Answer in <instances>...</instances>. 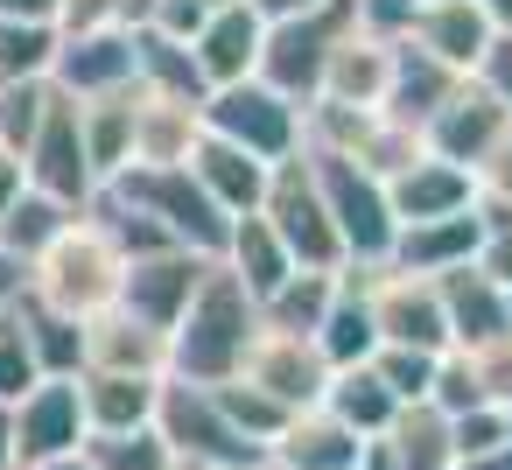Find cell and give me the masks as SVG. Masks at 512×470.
<instances>
[{
  "mask_svg": "<svg viewBox=\"0 0 512 470\" xmlns=\"http://www.w3.org/2000/svg\"><path fill=\"white\" fill-rule=\"evenodd\" d=\"M204 127L225 134V141H239V148H253L260 162H288V155L309 148V134H302V106L281 99L267 78H239V85L204 92Z\"/></svg>",
  "mask_w": 512,
  "mask_h": 470,
  "instance_id": "52a82bcc",
  "label": "cell"
},
{
  "mask_svg": "<svg viewBox=\"0 0 512 470\" xmlns=\"http://www.w3.org/2000/svg\"><path fill=\"white\" fill-rule=\"evenodd\" d=\"M22 470H92V456H85V449H71V456H43V463H22Z\"/></svg>",
  "mask_w": 512,
  "mask_h": 470,
  "instance_id": "680465c9",
  "label": "cell"
},
{
  "mask_svg": "<svg viewBox=\"0 0 512 470\" xmlns=\"http://www.w3.org/2000/svg\"><path fill=\"white\" fill-rule=\"evenodd\" d=\"M22 302H29V260L15 246H0V316L22 309Z\"/></svg>",
  "mask_w": 512,
  "mask_h": 470,
  "instance_id": "681fc988",
  "label": "cell"
},
{
  "mask_svg": "<svg viewBox=\"0 0 512 470\" xmlns=\"http://www.w3.org/2000/svg\"><path fill=\"white\" fill-rule=\"evenodd\" d=\"M358 449H365V435L351 421H337L323 400L316 407H295L281 421V435L267 442V456L281 470H358Z\"/></svg>",
  "mask_w": 512,
  "mask_h": 470,
  "instance_id": "44dd1931",
  "label": "cell"
},
{
  "mask_svg": "<svg viewBox=\"0 0 512 470\" xmlns=\"http://www.w3.org/2000/svg\"><path fill=\"white\" fill-rule=\"evenodd\" d=\"M386 197H393V218L400 225H421V218H449V211L477 204V176L456 169V162H442V155H421V162H407L386 183Z\"/></svg>",
  "mask_w": 512,
  "mask_h": 470,
  "instance_id": "cb8c5ba5",
  "label": "cell"
},
{
  "mask_svg": "<svg viewBox=\"0 0 512 470\" xmlns=\"http://www.w3.org/2000/svg\"><path fill=\"white\" fill-rule=\"evenodd\" d=\"M0 85H8V71H0Z\"/></svg>",
  "mask_w": 512,
  "mask_h": 470,
  "instance_id": "03108f58",
  "label": "cell"
},
{
  "mask_svg": "<svg viewBox=\"0 0 512 470\" xmlns=\"http://www.w3.org/2000/svg\"><path fill=\"white\" fill-rule=\"evenodd\" d=\"M449 428H456V456H463V463L484 456V449H498V442H512V421H505L498 400H477V407L449 414Z\"/></svg>",
  "mask_w": 512,
  "mask_h": 470,
  "instance_id": "7bdbcfd3",
  "label": "cell"
},
{
  "mask_svg": "<svg viewBox=\"0 0 512 470\" xmlns=\"http://www.w3.org/2000/svg\"><path fill=\"white\" fill-rule=\"evenodd\" d=\"M71 218H78L71 204H57V197H43V190L29 183V190L15 197V211L0 218V246H15L22 260H36V253H43V246H50V239L71 225Z\"/></svg>",
  "mask_w": 512,
  "mask_h": 470,
  "instance_id": "d590c367",
  "label": "cell"
},
{
  "mask_svg": "<svg viewBox=\"0 0 512 470\" xmlns=\"http://www.w3.org/2000/svg\"><path fill=\"white\" fill-rule=\"evenodd\" d=\"M309 169H316V190H323V211L344 239V267H386L393 260V239H400V218H393V197L386 183L337 155V148H309Z\"/></svg>",
  "mask_w": 512,
  "mask_h": 470,
  "instance_id": "3957f363",
  "label": "cell"
},
{
  "mask_svg": "<svg viewBox=\"0 0 512 470\" xmlns=\"http://www.w3.org/2000/svg\"><path fill=\"white\" fill-rule=\"evenodd\" d=\"M260 218H267V225L281 232V246L295 253V267H323V274H344V239H337V225H330V211H323V190H316L309 148H302V155H288V162H274Z\"/></svg>",
  "mask_w": 512,
  "mask_h": 470,
  "instance_id": "ba28073f",
  "label": "cell"
},
{
  "mask_svg": "<svg viewBox=\"0 0 512 470\" xmlns=\"http://www.w3.org/2000/svg\"><path fill=\"white\" fill-rule=\"evenodd\" d=\"M505 127H512V113H505L477 78H456L449 99L421 120V141H428V155H442V162H456V169H477V162L498 148Z\"/></svg>",
  "mask_w": 512,
  "mask_h": 470,
  "instance_id": "4fadbf2b",
  "label": "cell"
},
{
  "mask_svg": "<svg viewBox=\"0 0 512 470\" xmlns=\"http://www.w3.org/2000/svg\"><path fill=\"white\" fill-rule=\"evenodd\" d=\"M491 36H498V22L477 8V0H421L414 22H407V43L428 50L435 64H449L456 78H470V71L484 64Z\"/></svg>",
  "mask_w": 512,
  "mask_h": 470,
  "instance_id": "e0dca14e",
  "label": "cell"
},
{
  "mask_svg": "<svg viewBox=\"0 0 512 470\" xmlns=\"http://www.w3.org/2000/svg\"><path fill=\"white\" fill-rule=\"evenodd\" d=\"M127 288V246L113 239V225L99 211H78L36 260H29V295L43 309H64L78 323H92L99 309H113Z\"/></svg>",
  "mask_w": 512,
  "mask_h": 470,
  "instance_id": "7a4b0ae2",
  "label": "cell"
},
{
  "mask_svg": "<svg viewBox=\"0 0 512 470\" xmlns=\"http://www.w3.org/2000/svg\"><path fill=\"white\" fill-rule=\"evenodd\" d=\"M477 8H484V15H491L498 29H512V0H477Z\"/></svg>",
  "mask_w": 512,
  "mask_h": 470,
  "instance_id": "91938a15",
  "label": "cell"
},
{
  "mask_svg": "<svg viewBox=\"0 0 512 470\" xmlns=\"http://www.w3.org/2000/svg\"><path fill=\"white\" fill-rule=\"evenodd\" d=\"M239 470H281V463H274V456H260V463H239Z\"/></svg>",
  "mask_w": 512,
  "mask_h": 470,
  "instance_id": "94428289",
  "label": "cell"
},
{
  "mask_svg": "<svg viewBox=\"0 0 512 470\" xmlns=\"http://www.w3.org/2000/svg\"><path fill=\"white\" fill-rule=\"evenodd\" d=\"M435 365H442V351H421V344H379L372 351V372L393 386L400 407H414V400L435 393Z\"/></svg>",
  "mask_w": 512,
  "mask_h": 470,
  "instance_id": "ab89813d",
  "label": "cell"
},
{
  "mask_svg": "<svg viewBox=\"0 0 512 470\" xmlns=\"http://www.w3.org/2000/svg\"><path fill=\"white\" fill-rule=\"evenodd\" d=\"M365 274V302L379 323V344H421V351H449V309H442V281L414 274V267H358Z\"/></svg>",
  "mask_w": 512,
  "mask_h": 470,
  "instance_id": "9c48e42d",
  "label": "cell"
},
{
  "mask_svg": "<svg viewBox=\"0 0 512 470\" xmlns=\"http://www.w3.org/2000/svg\"><path fill=\"white\" fill-rule=\"evenodd\" d=\"M316 344H323L330 372H337V365H365V358L379 351V323H372V302H365V274H358V267L337 274V295H330V309H323V323H316Z\"/></svg>",
  "mask_w": 512,
  "mask_h": 470,
  "instance_id": "4316f807",
  "label": "cell"
},
{
  "mask_svg": "<svg viewBox=\"0 0 512 470\" xmlns=\"http://www.w3.org/2000/svg\"><path fill=\"white\" fill-rule=\"evenodd\" d=\"M57 22H0V71L8 78H50L57 57Z\"/></svg>",
  "mask_w": 512,
  "mask_h": 470,
  "instance_id": "60d3db41",
  "label": "cell"
},
{
  "mask_svg": "<svg viewBox=\"0 0 512 470\" xmlns=\"http://www.w3.org/2000/svg\"><path fill=\"white\" fill-rule=\"evenodd\" d=\"M204 141V99H176V92H148L134 99V162L127 169H176L190 162V148Z\"/></svg>",
  "mask_w": 512,
  "mask_h": 470,
  "instance_id": "ac0fdd59",
  "label": "cell"
},
{
  "mask_svg": "<svg viewBox=\"0 0 512 470\" xmlns=\"http://www.w3.org/2000/svg\"><path fill=\"white\" fill-rule=\"evenodd\" d=\"M239 379H246V386H260V393H274V400L295 414V407H316V400H323V386H330V358H323V344H316V337L260 323V337L246 344Z\"/></svg>",
  "mask_w": 512,
  "mask_h": 470,
  "instance_id": "8fae6325",
  "label": "cell"
},
{
  "mask_svg": "<svg viewBox=\"0 0 512 470\" xmlns=\"http://www.w3.org/2000/svg\"><path fill=\"white\" fill-rule=\"evenodd\" d=\"M211 274V253H190V246H155V253H134L127 260V288H120V309L141 316L148 330H176V316L190 309L197 281Z\"/></svg>",
  "mask_w": 512,
  "mask_h": 470,
  "instance_id": "7c38bea8",
  "label": "cell"
},
{
  "mask_svg": "<svg viewBox=\"0 0 512 470\" xmlns=\"http://www.w3.org/2000/svg\"><path fill=\"white\" fill-rule=\"evenodd\" d=\"M505 421H512V400H505Z\"/></svg>",
  "mask_w": 512,
  "mask_h": 470,
  "instance_id": "e7e4bbea",
  "label": "cell"
},
{
  "mask_svg": "<svg viewBox=\"0 0 512 470\" xmlns=\"http://www.w3.org/2000/svg\"><path fill=\"white\" fill-rule=\"evenodd\" d=\"M22 169H29V183H36L43 197H57V204H71V211H92L99 176H92V155H85V113H78L71 92L50 99V113H43V127H36Z\"/></svg>",
  "mask_w": 512,
  "mask_h": 470,
  "instance_id": "30bf717a",
  "label": "cell"
},
{
  "mask_svg": "<svg viewBox=\"0 0 512 470\" xmlns=\"http://www.w3.org/2000/svg\"><path fill=\"white\" fill-rule=\"evenodd\" d=\"M260 302L246 295V281L225 267V260H211V274L197 281V295H190V309L176 316V330H169V379H197V386H218V379H232L239 365H246V344L260 337Z\"/></svg>",
  "mask_w": 512,
  "mask_h": 470,
  "instance_id": "6da1fadb",
  "label": "cell"
},
{
  "mask_svg": "<svg viewBox=\"0 0 512 470\" xmlns=\"http://www.w3.org/2000/svg\"><path fill=\"white\" fill-rule=\"evenodd\" d=\"M22 316H29V344H36L43 379H78L85 372V323L64 316V309H43L36 295L22 302Z\"/></svg>",
  "mask_w": 512,
  "mask_h": 470,
  "instance_id": "836d02e7",
  "label": "cell"
},
{
  "mask_svg": "<svg viewBox=\"0 0 512 470\" xmlns=\"http://www.w3.org/2000/svg\"><path fill=\"white\" fill-rule=\"evenodd\" d=\"M155 428H162V442L176 449V463L239 470V463H260V456H267L260 442H246V435L232 428V414L218 407V393H211V386H197V379H162Z\"/></svg>",
  "mask_w": 512,
  "mask_h": 470,
  "instance_id": "8992f818",
  "label": "cell"
},
{
  "mask_svg": "<svg viewBox=\"0 0 512 470\" xmlns=\"http://www.w3.org/2000/svg\"><path fill=\"white\" fill-rule=\"evenodd\" d=\"M85 435H92V421H85L78 379H36V386L15 400V456H22V463L71 456V449H85Z\"/></svg>",
  "mask_w": 512,
  "mask_h": 470,
  "instance_id": "9a60e30c",
  "label": "cell"
},
{
  "mask_svg": "<svg viewBox=\"0 0 512 470\" xmlns=\"http://www.w3.org/2000/svg\"><path fill=\"white\" fill-rule=\"evenodd\" d=\"M330 295H337V274H323V267H295V274L260 302V316H267L274 330H302V337H316Z\"/></svg>",
  "mask_w": 512,
  "mask_h": 470,
  "instance_id": "e575fe53",
  "label": "cell"
},
{
  "mask_svg": "<svg viewBox=\"0 0 512 470\" xmlns=\"http://www.w3.org/2000/svg\"><path fill=\"white\" fill-rule=\"evenodd\" d=\"M477 267H484L498 288L512 281V225H491V232H484V246H477Z\"/></svg>",
  "mask_w": 512,
  "mask_h": 470,
  "instance_id": "f907efd6",
  "label": "cell"
},
{
  "mask_svg": "<svg viewBox=\"0 0 512 470\" xmlns=\"http://www.w3.org/2000/svg\"><path fill=\"white\" fill-rule=\"evenodd\" d=\"M176 470H204V463H176Z\"/></svg>",
  "mask_w": 512,
  "mask_h": 470,
  "instance_id": "be15d7a7",
  "label": "cell"
},
{
  "mask_svg": "<svg viewBox=\"0 0 512 470\" xmlns=\"http://www.w3.org/2000/svg\"><path fill=\"white\" fill-rule=\"evenodd\" d=\"M442 281V309H449V344H484V337H498V330H512V316H505V288L470 260V267H449V274H435Z\"/></svg>",
  "mask_w": 512,
  "mask_h": 470,
  "instance_id": "484cf974",
  "label": "cell"
},
{
  "mask_svg": "<svg viewBox=\"0 0 512 470\" xmlns=\"http://www.w3.org/2000/svg\"><path fill=\"white\" fill-rule=\"evenodd\" d=\"M470 176H477V197H484V204H512V127L498 134V148H491Z\"/></svg>",
  "mask_w": 512,
  "mask_h": 470,
  "instance_id": "7dc6e473",
  "label": "cell"
},
{
  "mask_svg": "<svg viewBox=\"0 0 512 470\" xmlns=\"http://www.w3.org/2000/svg\"><path fill=\"white\" fill-rule=\"evenodd\" d=\"M204 22H211V8H204V0H155L141 29H155V36H176V43H197V29H204Z\"/></svg>",
  "mask_w": 512,
  "mask_h": 470,
  "instance_id": "bcb514c9",
  "label": "cell"
},
{
  "mask_svg": "<svg viewBox=\"0 0 512 470\" xmlns=\"http://www.w3.org/2000/svg\"><path fill=\"white\" fill-rule=\"evenodd\" d=\"M134 99H141V85L78 99V113H85V155H92V176L99 183H113L134 162Z\"/></svg>",
  "mask_w": 512,
  "mask_h": 470,
  "instance_id": "f1b7e54d",
  "label": "cell"
},
{
  "mask_svg": "<svg viewBox=\"0 0 512 470\" xmlns=\"http://www.w3.org/2000/svg\"><path fill=\"white\" fill-rule=\"evenodd\" d=\"M253 8H260L267 22H288V15H309V8H323V0H253Z\"/></svg>",
  "mask_w": 512,
  "mask_h": 470,
  "instance_id": "9f6ffc18",
  "label": "cell"
},
{
  "mask_svg": "<svg viewBox=\"0 0 512 470\" xmlns=\"http://www.w3.org/2000/svg\"><path fill=\"white\" fill-rule=\"evenodd\" d=\"M50 85L71 92V99H99V92H120V85H141V57H134V29H78V36H57V57H50Z\"/></svg>",
  "mask_w": 512,
  "mask_h": 470,
  "instance_id": "5bb4252c",
  "label": "cell"
},
{
  "mask_svg": "<svg viewBox=\"0 0 512 470\" xmlns=\"http://www.w3.org/2000/svg\"><path fill=\"white\" fill-rule=\"evenodd\" d=\"M351 22H358V0H323V8H309V15L267 22V43H260V71L253 78H267L281 99H295L309 113V99L323 85V64H330V50H337V36Z\"/></svg>",
  "mask_w": 512,
  "mask_h": 470,
  "instance_id": "5b68a950",
  "label": "cell"
},
{
  "mask_svg": "<svg viewBox=\"0 0 512 470\" xmlns=\"http://www.w3.org/2000/svg\"><path fill=\"white\" fill-rule=\"evenodd\" d=\"M386 442H393L400 470H456V463H463V456H456V428H449V414H442L435 400L400 407L393 428H386Z\"/></svg>",
  "mask_w": 512,
  "mask_h": 470,
  "instance_id": "4dcf8cb0",
  "label": "cell"
},
{
  "mask_svg": "<svg viewBox=\"0 0 512 470\" xmlns=\"http://www.w3.org/2000/svg\"><path fill=\"white\" fill-rule=\"evenodd\" d=\"M484 211L463 204L449 218H421V225H400L393 239V267H414V274H449V267H470L477 246H484Z\"/></svg>",
  "mask_w": 512,
  "mask_h": 470,
  "instance_id": "603a6c76",
  "label": "cell"
},
{
  "mask_svg": "<svg viewBox=\"0 0 512 470\" xmlns=\"http://www.w3.org/2000/svg\"><path fill=\"white\" fill-rule=\"evenodd\" d=\"M113 204H127V211H141V218H155L176 246H190V253H225V232H232V218L211 204V190L190 176V162H176V169H120L113 183H99Z\"/></svg>",
  "mask_w": 512,
  "mask_h": 470,
  "instance_id": "277c9868",
  "label": "cell"
},
{
  "mask_svg": "<svg viewBox=\"0 0 512 470\" xmlns=\"http://www.w3.org/2000/svg\"><path fill=\"white\" fill-rule=\"evenodd\" d=\"M358 470H400L393 442H386V435H365V449H358Z\"/></svg>",
  "mask_w": 512,
  "mask_h": 470,
  "instance_id": "db71d44e",
  "label": "cell"
},
{
  "mask_svg": "<svg viewBox=\"0 0 512 470\" xmlns=\"http://www.w3.org/2000/svg\"><path fill=\"white\" fill-rule=\"evenodd\" d=\"M449 85H456V71L449 64H435L428 50H414L407 36L393 43V85H386V113H400V120H428L442 99H449Z\"/></svg>",
  "mask_w": 512,
  "mask_h": 470,
  "instance_id": "1f68e13d",
  "label": "cell"
},
{
  "mask_svg": "<svg viewBox=\"0 0 512 470\" xmlns=\"http://www.w3.org/2000/svg\"><path fill=\"white\" fill-rule=\"evenodd\" d=\"M190 176L211 190V204H218L225 218H246V211L267 204V176H274V162H260L253 148H239V141H225V134L204 127V141L190 148Z\"/></svg>",
  "mask_w": 512,
  "mask_h": 470,
  "instance_id": "ffe728a7",
  "label": "cell"
},
{
  "mask_svg": "<svg viewBox=\"0 0 512 470\" xmlns=\"http://www.w3.org/2000/svg\"><path fill=\"white\" fill-rule=\"evenodd\" d=\"M92 470H176V449L162 428H127V435H85Z\"/></svg>",
  "mask_w": 512,
  "mask_h": 470,
  "instance_id": "74e56055",
  "label": "cell"
},
{
  "mask_svg": "<svg viewBox=\"0 0 512 470\" xmlns=\"http://www.w3.org/2000/svg\"><path fill=\"white\" fill-rule=\"evenodd\" d=\"M393 43H400V36H379V29L351 22V29L337 36L330 64H323L316 99H330V106H386V85H393ZM316 99H309V106H316Z\"/></svg>",
  "mask_w": 512,
  "mask_h": 470,
  "instance_id": "2e32d148",
  "label": "cell"
},
{
  "mask_svg": "<svg viewBox=\"0 0 512 470\" xmlns=\"http://www.w3.org/2000/svg\"><path fill=\"white\" fill-rule=\"evenodd\" d=\"M414 8H421V0H414Z\"/></svg>",
  "mask_w": 512,
  "mask_h": 470,
  "instance_id": "003e7915",
  "label": "cell"
},
{
  "mask_svg": "<svg viewBox=\"0 0 512 470\" xmlns=\"http://www.w3.org/2000/svg\"><path fill=\"white\" fill-rule=\"evenodd\" d=\"M162 379H169V372H162ZM162 379H141V372H78V393H85V421H92V435L155 428Z\"/></svg>",
  "mask_w": 512,
  "mask_h": 470,
  "instance_id": "d4e9b609",
  "label": "cell"
},
{
  "mask_svg": "<svg viewBox=\"0 0 512 470\" xmlns=\"http://www.w3.org/2000/svg\"><path fill=\"white\" fill-rule=\"evenodd\" d=\"M442 414H463V407H477L484 400V386H477V372H470V351H442V365H435V393H428Z\"/></svg>",
  "mask_w": 512,
  "mask_h": 470,
  "instance_id": "f6af8a7d",
  "label": "cell"
},
{
  "mask_svg": "<svg viewBox=\"0 0 512 470\" xmlns=\"http://www.w3.org/2000/svg\"><path fill=\"white\" fill-rule=\"evenodd\" d=\"M134 57H141V85L148 92H176V99H204V71H197V50L176 43V36H155V29H134Z\"/></svg>",
  "mask_w": 512,
  "mask_h": 470,
  "instance_id": "d6a6232c",
  "label": "cell"
},
{
  "mask_svg": "<svg viewBox=\"0 0 512 470\" xmlns=\"http://www.w3.org/2000/svg\"><path fill=\"white\" fill-rule=\"evenodd\" d=\"M85 372H141V379H162L169 372V337L148 330L141 316H127L113 302V309H99L85 323Z\"/></svg>",
  "mask_w": 512,
  "mask_h": 470,
  "instance_id": "7402d4cb",
  "label": "cell"
},
{
  "mask_svg": "<svg viewBox=\"0 0 512 470\" xmlns=\"http://www.w3.org/2000/svg\"><path fill=\"white\" fill-rule=\"evenodd\" d=\"M239 281H246V295L253 302H267L288 274H295V253L281 246V232L260 218V211H246V218H232V232H225V253H218Z\"/></svg>",
  "mask_w": 512,
  "mask_h": 470,
  "instance_id": "83f0119b",
  "label": "cell"
},
{
  "mask_svg": "<svg viewBox=\"0 0 512 470\" xmlns=\"http://www.w3.org/2000/svg\"><path fill=\"white\" fill-rule=\"evenodd\" d=\"M211 393H218V407L232 414V428H239L246 442H260V449H267V442L281 435V421H288V407H281L274 393H260V386H246L239 372H232V379H218Z\"/></svg>",
  "mask_w": 512,
  "mask_h": 470,
  "instance_id": "f35d334b",
  "label": "cell"
},
{
  "mask_svg": "<svg viewBox=\"0 0 512 470\" xmlns=\"http://www.w3.org/2000/svg\"><path fill=\"white\" fill-rule=\"evenodd\" d=\"M505 316H512V281H505Z\"/></svg>",
  "mask_w": 512,
  "mask_h": 470,
  "instance_id": "6125c7cd",
  "label": "cell"
},
{
  "mask_svg": "<svg viewBox=\"0 0 512 470\" xmlns=\"http://www.w3.org/2000/svg\"><path fill=\"white\" fill-rule=\"evenodd\" d=\"M0 22H57V0H0Z\"/></svg>",
  "mask_w": 512,
  "mask_h": 470,
  "instance_id": "f5cc1de1",
  "label": "cell"
},
{
  "mask_svg": "<svg viewBox=\"0 0 512 470\" xmlns=\"http://www.w3.org/2000/svg\"><path fill=\"white\" fill-rule=\"evenodd\" d=\"M456 351H470V372H477V386H484V400H512V330H498V337H484V344H456Z\"/></svg>",
  "mask_w": 512,
  "mask_h": 470,
  "instance_id": "ee69618b",
  "label": "cell"
},
{
  "mask_svg": "<svg viewBox=\"0 0 512 470\" xmlns=\"http://www.w3.org/2000/svg\"><path fill=\"white\" fill-rule=\"evenodd\" d=\"M456 470H512V442H498V449H484V456H470Z\"/></svg>",
  "mask_w": 512,
  "mask_h": 470,
  "instance_id": "6f0895ef",
  "label": "cell"
},
{
  "mask_svg": "<svg viewBox=\"0 0 512 470\" xmlns=\"http://www.w3.org/2000/svg\"><path fill=\"white\" fill-rule=\"evenodd\" d=\"M0 470H22V456H15V407L0 400Z\"/></svg>",
  "mask_w": 512,
  "mask_h": 470,
  "instance_id": "11a10c76",
  "label": "cell"
},
{
  "mask_svg": "<svg viewBox=\"0 0 512 470\" xmlns=\"http://www.w3.org/2000/svg\"><path fill=\"white\" fill-rule=\"evenodd\" d=\"M50 99H57L50 78H8V85H0V155H29Z\"/></svg>",
  "mask_w": 512,
  "mask_h": 470,
  "instance_id": "8d00e7d4",
  "label": "cell"
},
{
  "mask_svg": "<svg viewBox=\"0 0 512 470\" xmlns=\"http://www.w3.org/2000/svg\"><path fill=\"white\" fill-rule=\"evenodd\" d=\"M260 43H267V15L253 8V0H232V8H211V22L197 29V71H204V85L218 92V85H239V78H253L260 71Z\"/></svg>",
  "mask_w": 512,
  "mask_h": 470,
  "instance_id": "d6986e66",
  "label": "cell"
},
{
  "mask_svg": "<svg viewBox=\"0 0 512 470\" xmlns=\"http://www.w3.org/2000/svg\"><path fill=\"white\" fill-rule=\"evenodd\" d=\"M470 78H477V85L512 113V29H498V36H491V50H484V64H477Z\"/></svg>",
  "mask_w": 512,
  "mask_h": 470,
  "instance_id": "c3c4849f",
  "label": "cell"
},
{
  "mask_svg": "<svg viewBox=\"0 0 512 470\" xmlns=\"http://www.w3.org/2000/svg\"><path fill=\"white\" fill-rule=\"evenodd\" d=\"M29 190V169H22V155H0V218L15 211V197Z\"/></svg>",
  "mask_w": 512,
  "mask_h": 470,
  "instance_id": "816d5d0a",
  "label": "cell"
},
{
  "mask_svg": "<svg viewBox=\"0 0 512 470\" xmlns=\"http://www.w3.org/2000/svg\"><path fill=\"white\" fill-rule=\"evenodd\" d=\"M36 379H43V365H36V344H29V316L8 309V316H0V400L15 407Z\"/></svg>",
  "mask_w": 512,
  "mask_h": 470,
  "instance_id": "b9f144b4",
  "label": "cell"
},
{
  "mask_svg": "<svg viewBox=\"0 0 512 470\" xmlns=\"http://www.w3.org/2000/svg\"><path fill=\"white\" fill-rule=\"evenodd\" d=\"M323 407H330L337 421H351L358 435H386L393 414H400V400H393V386L372 372V358H365V365H337L330 386H323Z\"/></svg>",
  "mask_w": 512,
  "mask_h": 470,
  "instance_id": "f546056e",
  "label": "cell"
}]
</instances>
